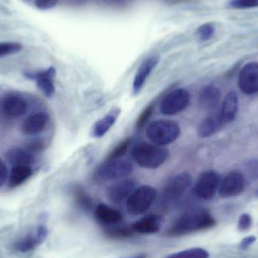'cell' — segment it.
I'll return each mask as SVG.
<instances>
[{"mask_svg": "<svg viewBox=\"0 0 258 258\" xmlns=\"http://www.w3.org/2000/svg\"><path fill=\"white\" fill-rule=\"evenodd\" d=\"M221 178L214 171L203 172L199 177L194 187V195L201 200H210L219 189Z\"/></svg>", "mask_w": 258, "mask_h": 258, "instance_id": "9", "label": "cell"}, {"mask_svg": "<svg viewBox=\"0 0 258 258\" xmlns=\"http://www.w3.org/2000/svg\"><path fill=\"white\" fill-rule=\"evenodd\" d=\"M33 174L30 166H13L9 174V183L10 187H16L26 181Z\"/></svg>", "mask_w": 258, "mask_h": 258, "instance_id": "24", "label": "cell"}, {"mask_svg": "<svg viewBox=\"0 0 258 258\" xmlns=\"http://www.w3.org/2000/svg\"><path fill=\"white\" fill-rule=\"evenodd\" d=\"M140 258H142V257H140Z\"/></svg>", "mask_w": 258, "mask_h": 258, "instance_id": "40", "label": "cell"}, {"mask_svg": "<svg viewBox=\"0 0 258 258\" xmlns=\"http://www.w3.org/2000/svg\"><path fill=\"white\" fill-rule=\"evenodd\" d=\"M119 113H120V110L116 108L110 111L102 119L98 120L92 128V136L95 138H101L104 136L115 125Z\"/></svg>", "mask_w": 258, "mask_h": 258, "instance_id": "23", "label": "cell"}, {"mask_svg": "<svg viewBox=\"0 0 258 258\" xmlns=\"http://www.w3.org/2000/svg\"><path fill=\"white\" fill-rule=\"evenodd\" d=\"M45 147V144L42 140H35L27 144V149L30 153H34L42 151Z\"/></svg>", "mask_w": 258, "mask_h": 258, "instance_id": "36", "label": "cell"}, {"mask_svg": "<svg viewBox=\"0 0 258 258\" xmlns=\"http://www.w3.org/2000/svg\"><path fill=\"white\" fill-rule=\"evenodd\" d=\"M191 95L185 89H177L169 92L160 103V112L165 116H174L187 108Z\"/></svg>", "mask_w": 258, "mask_h": 258, "instance_id": "6", "label": "cell"}, {"mask_svg": "<svg viewBox=\"0 0 258 258\" xmlns=\"http://www.w3.org/2000/svg\"><path fill=\"white\" fill-rule=\"evenodd\" d=\"M224 125L218 113H212L205 118L198 126V135L201 138H209L215 135Z\"/></svg>", "mask_w": 258, "mask_h": 258, "instance_id": "21", "label": "cell"}, {"mask_svg": "<svg viewBox=\"0 0 258 258\" xmlns=\"http://www.w3.org/2000/svg\"><path fill=\"white\" fill-rule=\"evenodd\" d=\"M246 180L239 171L229 173L220 184L219 192L221 197L228 198L240 195L245 189Z\"/></svg>", "mask_w": 258, "mask_h": 258, "instance_id": "11", "label": "cell"}, {"mask_svg": "<svg viewBox=\"0 0 258 258\" xmlns=\"http://www.w3.org/2000/svg\"><path fill=\"white\" fill-rule=\"evenodd\" d=\"M243 174L245 180L250 181H255L258 180V158L250 159L244 166Z\"/></svg>", "mask_w": 258, "mask_h": 258, "instance_id": "28", "label": "cell"}, {"mask_svg": "<svg viewBox=\"0 0 258 258\" xmlns=\"http://www.w3.org/2000/svg\"><path fill=\"white\" fill-rule=\"evenodd\" d=\"M239 109V100L237 93L235 92H229L224 98L219 111L224 124L233 122L237 116Z\"/></svg>", "mask_w": 258, "mask_h": 258, "instance_id": "19", "label": "cell"}, {"mask_svg": "<svg viewBox=\"0 0 258 258\" xmlns=\"http://www.w3.org/2000/svg\"><path fill=\"white\" fill-rule=\"evenodd\" d=\"M95 217L99 224L107 227L117 225L123 219L122 214L119 211L104 203L97 206L95 210Z\"/></svg>", "mask_w": 258, "mask_h": 258, "instance_id": "18", "label": "cell"}, {"mask_svg": "<svg viewBox=\"0 0 258 258\" xmlns=\"http://www.w3.org/2000/svg\"><path fill=\"white\" fill-rule=\"evenodd\" d=\"M159 60L158 56H150L146 58L140 65L132 83V92L134 95H138L141 92L146 80L148 78L152 71L157 66Z\"/></svg>", "mask_w": 258, "mask_h": 258, "instance_id": "14", "label": "cell"}, {"mask_svg": "<svg viewBox=\"0 0 258 258\" xmlns=\"http://www.w3.org/2000/svg\"><path fill=\"white\" fill-rule=\"evenodd\" d=\"M169 156L167 149L150 143H139L132 150V156L141 168L156 169L162 166Z\"/></svg>", "mask_w": 258, "mask_h": 258, "instance_id": "2", "label": "cell"}, {"mask_svg": "<svg viewBox=\"0 0 258 258\" xmlns=\"http://www.w3.org/2000/svg\"><path fill=\"white\" fill-rule=\"evenodd\" d=\"M131 143H132V138H127L121 142L119 145L116 146L113 151L109 155L108 159H121L122 156L126 154L129 147H130Z\"/></svg>", "mask_w": 258, "mask_h": 258, "instance_id": "30", "label": "cell"}, {"mask_svg": "<svg viewBox=\"0 0 258 258\" xmlns=\"http://www.w3.org/2000/svg\"><path fill=\"white\" fill-rule=\"evenodd\" d=\"M58 3V0H34L36 8L41 10H47L54 7Z\"/></svg>", "mask_w": 258, "mask_h": 258, "instance_id": "35", "label": "cell"}, {"mask_svg": "<svg viewBox=\"0 0 258 258\" xmlns=\"http://www.w3.org/2000/svg\"><path fill=\"white\" fill-rule=\"evenodd\" d=\"M9 172L4 162L0 159V186H3L7 180Z\"/></svg>", "mask_w": 258, "mask_h": 258, "instance_id": "37", "label": "cell"}, {"mask_svg": "<svg viewBox=\"0 0 258 258\" xmlns=\"http://www.w3.org/2000/svg\"><path fill=\"white\" fill-rule=\"evenodd\" d=\"M145 133L152 144L163 147L172 144L179 138L180 127L174 121L160 119L149 124Z\"/></svg>", "mask_w": 258, "mask_h": 258, "instance_id": "3", "label": "cell"}, {"mask_svg": "<svg viewBox=\"0 0 258 258\" xmlns=\"http://www.w3.org/2000/svg\"><path fill=\"white\" fill-rule=\"evenodd\" d=\"M133 165L126 159H107L96 171V177L102 181H113L128 177Z\"/></svg>", "mask_w": 258, "mask_h": 258, "instance_id": "4", "label": "cell"}, {"mask_svg": "<svg viewBox=\"0 0 258 258\" xmlns=\"http://www.w3.org/2000/svg\"><path fill=\"white\" fill-rule=\"evenodd\" d=\"M215 34V27L211 24H204L197 30V36L200 42L209 40Z\"/></svg>", "mask_w": 258, "mask_h": 258, "instance_id": "31", "label": "cell"}, {"mask_svg": "<svg viewBox=\"0 0 258 258\" xmlns=\"http://www.w3.org/2000/svg\"><path fill=\"white\" fill-rule=\"evenodd\" d=\"M6 159L9 163L13 166H30L35 162L33 153H30L27 149L15 148L10 149L6 153Z\"/></svg>", "mask_w": 258, "mask_h": 258, "instance_id": "22", "label": "cell"}, {"mask_svg": "<svg viewBox=\"0 0 258 258\" xmlns=\"http://www.w3.org/2000/svg\"><path fill=\"white\" fill-rule=\"evenodd\" d=\"M49 116L46 113L40 112L29 116L21 125L22 132L26 135H35L43 132L48 125Z\"/></svg>", "mask_w": 258, "mask_h": 258, "instance_id": "20", "label": "cell"}, {"mask_svg": "<svg viewBox=\"0 0 258 258\" xmlns=\"http://www.w3.org/2000/svg\"><path fill=\"white\" fill-rule=\"evenodd\" d=\"M192 184V177L189 173L181 172L170 179L163 191L164 201L174 203L181 198Z\"/></svg>", "mask_w": 258, "mask_h": 258, "instance_id": "8", "label": "cell"}, {"mask_svg": "<svg viewBox=\"0 0 258 258\" xmlns=\"http://www.w3.org/2000/svg\"><path fill=\"white\" fill-rule=\"evenodd\" d=\"M47 235L48 230L46 227L39 226L17 242L15 248L19 252H28L41 245L46 239Z\"/></svg>", "mask_w": 258, "mask_h": 258, "instance_id": "13", "label": "cell"}, {"mask_svg": "<svg viewBox=\"0 0 258 258\" xmlns=\"http://www.w3.org/2000/svg\"><path fill=\"white\" fill-rule=\"evenodd\" d=\"M257 195H258V192H257Z\"/></svg>", "mask_w": 258, "mask_h": 258, "instance_id": "39", "label": "cell"}, {"mask_svg": "<svg viewBox=\"0 0 258 258\" xmlns=\"http://www.w3.org/2000/svg\"><path fill=\"white\" fill-rule=\"evenodd\" d=\"M107 233L109 237L115 239H127V238L132 237L134 234L133 230L132 227H128L126 226L117 225L107 227Z\"/></svg>", "mask_w": 258, "mask_h": 258, "instance_id": "25", "label": "cell"}, {"mask_svg": "<svg viewBox=\"0 0 258 258\" xmlns=\"http://www.w3.org/2000/svg\"><path fill=\"white\" fill-rule=\"evenodd\" d=\"M251 224H252V219H251V217L249 215L243 214V215H241L239 223H238V227H239V230H242V231H245L251 227Z\"/></svg>", "mask_w": 258, "mask_h": 258, "instance_id": "34", "label": "cell"}, {"mask_svg": "<svg viewBox=\"0 0 258 258\" xmlns=\"http://www.w3.org/2000/svg\"><path fill=\"white\" fill-rule=\"evenodd\" d=\"M153 110H154V106L153 104H150L148 107H146L142 113L138 117V120L136 122V128L140 130V129L144 128L147 122H148L149 119L151 117L152 114H153Z\"/></svg>", "mask_w": 258, "mask_h": 258, "instance_id": "32", "label": "cell"}, {"mask_svg": "<svg viewBox=\"0 0 258 258\" xmlns=\"http://www.w3.org/2000/svg\"><path fill=\"white\" fill-rule=\"evenodd\" d=\"M209 254L203 248H194L171 254L165 258H209Z\"/></svg>", "mask_w": 258, "mask_h": 258, "instance_id": "27", "label": "cell"}, {"mask_svg": "<svg viewBox=\"0 0 258 258\" xmlns=\"http://www.w3.org/2000/svg\"><path fill=\"white\" fill-rule=\"evenodd\" d=\"M221 92L216 86H204L199 94V105L206 111H213L221 101Z\"/></svg>", "mask_w": 258, "mask_h": 258, "instance_id": "17", "label": "cell"}, {"mask_svg": "<svg viewBox=\"0 0 258 258\" xmlns=\"http://www.w3.org/2000/svg\"><path fill=\"white\" fill-rule=\"evenodd\" d=\"M163 222V218L160 215H150L134 223L132 228L134 233L135 232L139 234H154L159 231Z\"/></svg>", "mask_w": 258, "mask_h": 258, "instance_id": "16", "label": "cell"}, {"mask_svg": "<svg viewBox=\"0 0 258 258\" xmlns=\"http://www.w3.org/2000/svg\"><path fill=\"white\" fill-rule=\"evenodd\" d=\"M22 49V45L18 42H0V57L12 55L20 52Z\"/></svg>", "mask_w": 258, "mask_h": 258, "instance_id": "29", "label": "cell"}, {"mask_svg": "<svg viewBox=\"0 0 258 258\" xmlns=\"http://www.w3.org/2000/svg\"><path fill=\"white\" fill-rule=\"evenodd\" d=\"M230 6L236 9H251L258 7V0H232Z\"/></svg>", "mask_w": 258, "mask_h": 258, "instance_id": "33", "label": "cell"}, {"mask_svg": "<svg viewBox=\"0 0 258 258\" xmlns=\"http://www.w3.org/2000/svg\"><path fill=\"white\" fill-rule=\"evenodd\" d=\"M27 101L15 94L0 95V117L6 120L18 119L25 114Z\"/></svg>", "mask_w": 258, "mask_h": 258, "instance_id": "7", "label": "cell"}, {"mask_svg": "<svg viewBox=\"0 0 258 258\" xmlns=\"http://www.w3.org/2000/svg\"><path fill=\"white\" fill-rule=\"evenodd\" d=\"M239 86L245 95L258 93V63L251 62L245 65L239 75Z\"/></svg>", "mask_w": 258, "mask_h": 258, "instance_id": "12", "label": "cell"}, {"mask_svg": "<svg viewBox=\"0 0 258 258\" xmlns=\"http://www.w3.org/2000/svg\"><path fill=\"white\" fill-rule=\"evenodd\" d=\"M215 224V221L209 211L194 209L179 217L167 230V236L171 237L185 236L205 229L210 228Z\"/></svg>", "mask_w": 258, "mask_h": 258, "instance_id": "1", "label": "cell"}, {"mask_svg": "<svg viewBox=\"0 0 258 258\" xmlns=\"http://www.w3.org/2000/svg\"><path fill=\"white\" fill-rule=\"evenodd\" d=\"M27 78L34 80L38 88L43 92L47 98H51L55 92L54 79L56 76L54 67H50L44 71H27L24 73Z\"/></svg>", "mask_w": 258, "mask_h": 258, "instance_id": "10", "label": "cell"}, {"mask_svg": "<svg viewBox=\"0 0 258 258\" xmlns=\"http://www.w3.org/2000/svg\"><path fill=\"white\" fill-rule=\"evenodd\" d=\"M256 240H257V238L254 236H248V237L245 238V239H244L243 240H242V242H241V248L244 249V248H248V247H249L250 245H251L253 243H254Z\"/></svg>", "mask_w": 258, "mask_h": 258, "instance_id": "38", "label": "cell"}, {"mask_svg": "<svg viewBox=\"0 0 258 258\" xmlns=\"http://www.w3.org/2000/svg\"><path fill=\"white\" fill-rule=\"evenodd\" d=\"M137 182L133 179L121 180L109 187L107 196L110 201L120 203L128 198L136 188Z\"/></svg>", "mask_w": 258, "mask_h": 258, "instance_id": "15", "label": "cell"}, {"mask_svg": "<svg viewBox=\"0 0 258 258\" xmlns=\"http://www.w3.org/2000/svg\"><path fill=\"white\" fill-rule=\"evenodd\" d=\"M156 198V190L152 186L144 185L134 190L126 201L127 209L132 215L145 213Z\"/></svg>", "mask_w": 258, "mask_h": 258, "instance_id": "5", "label": "cell"}, {"mask_svg": "<svg viewBox=\"0 0 258 258\" xmlns=\"http://www.w3.org/2000/svg\"><path fill=\"white\" fill-rule=\"evenodd\" d=\"M75 203L80 209L85 211H90L92 209V198L81 188L75 187L73 192Z\"/></svg>", "mask_w": 258, "mask_h": 258, "instance_id": "26", "label": "cell"}]
</instances>
